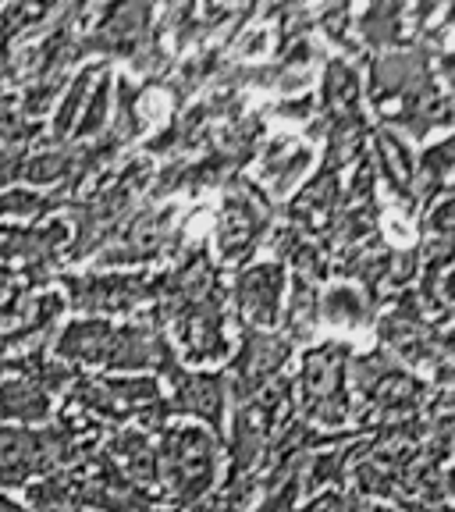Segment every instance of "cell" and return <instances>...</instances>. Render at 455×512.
Instances as JSON below:
<instances>
[{
    "label": "cell",
    "instance_id": "1",
    "mask_svg": "<svg viewBox=\"0 0 455 512\" xmlns=\"http://www.w3.org/2000/svg\"><path fill=\"white\" fill-rule=\"evenodd\" d=\"M157 463L178 498H196L214 480V445L200 427H182L164 438V452L157 456Z\"/></svg>",
    "mask_w": 455,
    "mask_h": 512
},
{
    "label": "cell",
    "instance_id": "2",
    "mask_svg": "<svg viewBox=\"0 0 455 512\" xmlns=\"http://www.w3.org/2000/svg\"><path fill=\"white\" fill-rule=\"evenodd\" d=\"M281 292H285V271L274 264L253 267V271H246L239 281V303L256 324H274Z\"/></svg>",
    "mask_w": 455,
    "mask_h": 512
},
{
    "label": "cell",
    "instance_id": "3",
    "mask_svg": "<svg viewBox=\"0 0 455 512\" xmlns=\"http://www.w3.org/2000/svg\"><path fill=\"white\" fill-rule=\"evenodd\" d=\"M50 413V395L40 377H11L0 384V416L11 420H43Z\"/></svg>",
    "mask_w": 455,
    "mask_h": 512
},
{
    "label": "cell",
    "instance_id": "4",
    "mask_svg": "<svg viewBox=\"0 0 455 512\" xmlns=\"http://www.w3.org/2000/svg\"><path fill=\"white\" fill-rule=\"evenodd\" d=\"M221 377H185L178 388V409L200 413L210 424H221Z\"/></svg>",
    "mask_w": 455,
    "mask_h": 512
},
{
    "label": "cell",
    "instance_id": "5",
    "mask_svg": "<svg viewBox=\"0 0 455 512\" xmlns=\"http://www.w3.org/2000/svg\"><path fill=\"white\" fill-rule=\"evenodd\" d=\"M306 512H342V498H335V495H324V498H317V502H313Z\"/></svg>",
    "mask_w": 455,
    "mask_h": 512
},
{
    "label": "cell",
    "instance_id": "6",
    "mask_svg": "<svg viewBox=\"0 0 455 512\" xmlns=\"http://www.w3.org/2000/svg\"><path fill=\"white\" fill-rule=\"evenodd\" d=\"M0 512H29V509L18 505V502H11V498H0Z\"/></svg>",
    "mask_w": 455,
    "mask_h": 512
}]
</instances>
